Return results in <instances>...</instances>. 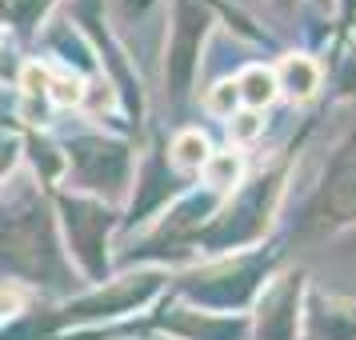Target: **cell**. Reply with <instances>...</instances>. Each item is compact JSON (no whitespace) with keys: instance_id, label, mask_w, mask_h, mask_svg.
<instances>
[{"instance_id":"4","label":"cell","mask_w":356,"mask_h":340,"mask_svg":"<svg viewBox=\"0 0 356 340\" xmlns=\"http://www.w3.org/2000/svg\"><path fill=\"white\" fill-rule=\"evenodd\" d=\"M276 88H284L292 100H308L321 88V65L312 56H284V65L273 72Z\"/></svg>"},{"instance_id":"3","label":"cell","mask_w":356,"mask_h":340,"mask_svg":"<svg viewBox=\"0 0 356 340\" xmlns=\"http://www.w3.org/2000/svg\"><path fill=\"white\" fill-rule=\"evenodd\" d=\"M308 340H356V300L312 292V300H308Z\"/></svg>"},{"instance_id":"7","label":"cell","mask_w":356,"mask_h":340,"mask_svg":"<svg viewBox=\"0 0 356 340\" xmlns=\"http://www.w3.org/2000/svg\"><path fill=\"white\" fill-rule=\"evenodd\" d=\"M177 161L188 164V168H204V161H209V145H204L200 132H184V136L177 140Z\"/></svg>"},{"instance_id":"2","label":"cell","mask_w":356,"mask_h":340,"mask_svg":"<svg viewBox=\"0 0 356 340\" xmlns=\"http://www.w3.org/2000/svg\"><path fill=\"white\" fill-rule=\"evenodd\" d=\"M300 280L305 276H284L260 305V340H296L300 321Z\"/></svg>"},{"instance_id":"8","label":"cell","mask_w":356,"mask_h":340,"mask_svg":"<svg viewBox=\"0 0 356 340\" xmlns=\"http://www.w3.org/2000/svg\"><path fill=\"white\" fill-rule=\"evenodd\" d=\"M236 100H241V92H236V81H225V84H216V88H212L209 108H212V113H220V116H232Z\"/></svg>"},{"instance_id":"6","label":"cell","mask_w":356,"mask_h":340,"mask_svg":"<svg viewBox=\"0 0 356 340\" xmlns=\"http://www.w3.org/2000/svg\"><path fill=\"white\" fill-rule=\"evenodd\" d=\"M204 172H209V184L228 188L232 180L241 177V161H236L232 152H220V156H209V161H204Z\"/></svg>"},{"instance_id":"5","label":"cell","mask_w":356,"mask_h":340,"mask_svg":"<svg viewBox=\"0 0 356 340\" xmlns=\"http://www.w3.org/2000/svg\"><path fill=\"white\" fill-rule=\"evenodd\" d=\"M236 92H241V100L248 104V108H264V104H273L276 100V76L268 72V68H248L241 81H236Z\"/></svg>"},{"instance_id":"9","label":"cell","mask_w":356,"mask_h":340,"mask_svg":"<svg viewBox=\"0 0 356 340\" xmlns=\"http://www.w3.org/2000/svg\"><path fill=\"white\" fill-rule=\"evenodd\" d=\"M337 97L340 100L356 97V49L344 56V65H340V72H337Z\"/></svg>"},{"instance_id":"10","label":"cell","mask_w":356,"mask_h":340,"mask_svg":"<svg viewBox=\"0 0 356 340\" xmlns=\"http://www.w3.org/2000/svg\"><path fill=\"white\" fill-rule=\"evenodd\" d=\"M257 132H260L257 113H244V116H236V124H232V136H236V140H252Z\"/></svg>"},{"instance_id":"11","label":"cell","mask_w":356,"mask_h":340,"mask_svg":"<svg viewBox=\"0 0 356 340\" xmlns=\"http://www.w3.org/2000/svg\"><path fill=\"white\" fill-rule=\"evenodd\" d=\"M353 29H356V20H353Z\"/></svg>"},{"instance_id":"1","label":"cell","mask_w":356,"mask_h":340,"mask_svg":"<svg viewBox=\"0 0 356 340\" xmlns=\"http://www.w3.org/2000/svg\"><path fill=\"white\" fill-rule=\"evenodd\" d=\"M344 228H356V129L332 148L300 216V232L312 241L337 236Z\"/></svg>"}]
</instances>
